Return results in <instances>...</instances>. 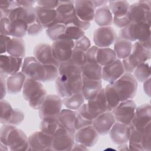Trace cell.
<instances>
[{
    "instance_id": "6da1fadb",
    "label": "cell",
    "mask_w": 151,
    "mask_h": 151,
    "mask_svg": "<svg viewBox=\"0 0 151 151\" xmlns=\"http://www.w3.org/2000/svg\"><path fill=\"white\" fill-rule=\"evenodd\" d=\"M0 143L9 148V150H27L28 137L21 129L15 126L5 124L0 130Z\"/></svg>"
},
{
    "instance_id": "7a4b0ae2",
    "label": "cell",
    "mask_w": 151,
    "mask_h": 151,
    "mask_svg": "<svg viewBox=\"0 0 151 151\" xmlns=\"http://www.w3.org/2000/svg\"><path fill=\"white\" fill-rule=\"evenodd\" d=\"M22 95L28 101L29 106L36 110L40 109L47 94L41 82L27 78L22 88Z\"/></svg>"
},
{
    "instance_id": "3957f363",
    "label": "cell",
    "mask_w": 151,
    "mask_h": 151,
    "mask_svg": "<svg viewBox=\"0 0 151 151\" xmlns=\"http://www.w3.org/2000/svg\"><path fill=\"white\" fill-rule=\"evenodd\" d=\"M112 85L120 101L133 99L137 90V81L132 73H124Z\"/></svg>"
},
{
    "instance_id": "277c9868",
    "label": "cell",
    "mask_w": 151,
    "mask_h": 151,
    "mask_svg": "<svg viewBox=\"0 0 151 151\" xmlns=\"http://www.w3.org/2000/svg\"><path fill=\"white\" fill-rule=\"evenodd\" d=\"M150 24L145 22H131L129 25L122 28L119 37L129 41H142L150 38Z\"/></svg>"
},
{
    "instance_id": "5b68a950",
    "label": "cell",
    "mask_w": 151,
    "mask_h": 151,
    "mask_svg": "<svg viewBox=\"0 0 151 151\" xmlns=\"http://www.w3.org/2000/svg\"><path fill=\"white\" fill-rule=\"evenodd\" d=\"M81 87L82 75L71 77L58 76L55 80L56 91L62 98L81 92Z\"/></svg>"
},
{
    "instance_id": "8992f818",
    "label": "cell",
    "mask_w": 151,
    "mask_h": 151,
    "mask_svg": "<svg viewBox=\"0 0 151 151\" xmlns=\"http://www.w3.org/2000/svg\"><path fill=\"white\" fill-rule=\"evenodd\" d=\"M21 72L27 78H32L40 82H44L46 70L45 65L38 61L34 57L24 58L21 67Z\"/></svg>"
},
{
    "instance_id": "52a82bcc",
    "label": "cell",
    "mask_w": 151,
    "mask_h": 151,
    "mask_svg": "<svg viewBox=\"0 0 151 151\" xmlns=\"http://www.w3.org/2000/svg\"><path fill=\"white\" fill-rule=\"evenodd\" d=\"M75 143L74 133L65 129L60 124L52 134V150H71Z\"/></svg>"
},
{
    "instance_id": "ba28073f",
    "label": "cell",
    "mask_w": 151,
    "mask_h": 151,
    "mask_svg": "<svg viewBox=\"0 0 151 151\" xmlns=\"http://www.w3.org/2000/svg\"><path fill=\"white\" fill-rule=\"evenodd\" d=\"M150 1H139L130 5L127 15L130 22L150 24Z\"/></svg>"
},
{
    "instance_id": "9c48e42d",
    "label": "cell",
    "mask_w": 151,
    "mask_h": 151,
    "mask_svg": "<svg viewBox=\"0 0 151 151\" xmlns=\"http://www.w3.org/2000/svg\"><path fill=\"white\" fill-rule=\"evenodd\" d=\"M136 107L135 102L130 99L120 101L111 111L116 122L129 125L134 115Z\"/></svg>"
},
{
    "instance_id": "30bf717a",
    "label": "cell",
    "mask_w": 151,
    "mask_h": 151,
    "mask_svg": "<svg viewBox=\"0 0 151 151\" xmlns=\"http://www.w3.org/2000/svg\"><path fill=\"white\" fill-rule=\"evenodd\" d=\"M61 97L56 94L47 95L39 110V116L42 119L48 116L58 117L63 106Z\"/></svg>"
},
{
    "instance_id": "8fae6325",
    "label": "cell",
    "mask_w": 151,
    "mask_h": 151,
    "mask_svg": "<svg viewBox=\"0 0 151 151\" xmlns=\"http://www.w3.org/2000/svg\"><path fill=\"white\" fill-rule=\"evenodd\" d=\"M53 55L60 64L67 62L70 58L74 48V41L66 39H59L54 41L52 45Z\"/></svg>"
},
{
    "instance_id": "7c38bea8",
    "label": "cell",
    "mask_w": 151,
    "mask_h": 151,
    "mask_svg": "<svg viewBox=\"0 0 151 151\" xmlns=\"http://www.w3.org/2000/svg\"><path fill=\"white\" fill-rule=\"evenodd\" d=\"M52 135L47 134L41 130L35 132L28 137L27 150H52Z\"/></svg>"
},
{
    "instance_id": "4fadbf2b",
    "label": "cell",
    "mask_w": 151,
    "mask_h": 151,
    "mask_svg": "<svg viewBox=\"0 0 151 151\" xmlns=\"http://www.w3.org/2000/svg\"><path fill=\"white\" fill-rule=\"evenodd\" d=\"M151 57V50L147 49L138 41L133 44L131 54L126 58L127 65L133 68L140 64L145 63L150 60Z\"/></svg>"
},
{
    "instance_id": "5bb4252c",
    "label": "cell",
    "mask_w": 151,
    "mask_h": 151,
    "mask_svg": "<svg viewBox=\"0 0 151 151\" xmlns=\"http://www.w3.org/2000/svg\"><path fill=\"white\" fill-rule=\"evenodd\" d=\"M55 11L56 24H63L66 25L71 24L76 17L74 1H59Z\"/></svg>"
},
{
    "instance_id": "9a60e30c",
    "label": "cell",
    "mask_w": 151,
    "mask_h": 151,
    "mask_svg": "<svg viewBox=\"0 0 151 151\" xmlns=\"http://www.w3.org/2000/svg\"><path fill=\"white\" fill-rule=\"evenodd\" d=\"M115 30L111 27H100L93 32V41L99 48L110 47L117 38Z\"/></svg>"
},
{
    "instance_id": "2e32d148",
    "label": "cell",
    "mask_w": 151,
    "mask_h": 151,
    "mask_svg": "<svg viewBox=\"0 0 151 151\" xmlns=\"http://www.w3.org/2000/svg\"><path fill=\"white\" fill-rule=\"evenodd\" d=\"M99 135L92 124L81 128L74 133L75 142L83 145L87 147H93L97 143Z\"/></svg>"
},
{
    "instance_id": "e0dca14e",
    "label": "cell",
    "mask_w": 151,
    "mask_h": 151,
    "mask_svg": "<svg viewBox=\"0 0 151 151\" xmlns=\"http://www.w3.org/2000/svg\"><path fill=\"white\" fill-rule=\"evenodd\" d=\"M23 61V58L1 54L0 55L1 74L6 77L19 72Z\"/></svg>"
},
{
    "instance_id": "ac0fdd59",
    "label": "cell",
    "mask_w": 151,
    "mask_h": 151,
    "mask_svg": "<svg viewBox=\"0 0 151 151\" xmlns=\"http://www.w3.org/2000/svg\"><path fill=\"white\" fill-rule=\"evenodd\" d=\"M124 73L122 61L117 58L113 62L102 67V79L110 84H112Z\"/></svg>"
},
{
    "instance_id": "d6986e66",
    "label": "cell",
    "mask_w": 151,
    "mask_h": 151,
    "mask_svg": "<svg viewBox=\"0 0 151 151\" xmlns=\"http://www.w3.org/2000/svg\"><path fill=\"white\" fill-rule=\"evenodd\" d=\"M116 119L111 111H106L101 113L95 117L92 122L99 135H106L108 134L116 122Z\"/></svg>"
},
{
    "instance_id": "ffe728a7",
    "label": "cell",
    "mask_w": 151,
    "mask_h": 151,
    "mask_svg": "<svg viewBox=\"0 0 151 151\" xmlns=\"http://www.w3.org/2000/svg\"><path fill=\"white\" fill-rule=\"evenodd\" d=\"M150 123H151L150 104L146 103L136 107L130 124L138 129H143Z\"/></svg>"
},
{
    "instance_id": "44dd1931",
    "label": "cell",
    "mask_w": 151,
    "mask_h": 151,
    "mask_svg": "<svg viewBox=\"0 0 151 151\" xmlns=\"http://www.w3.org/2000/svg\"><path fill=\"white\" fill-rule=\"evenodd\" d=\"M74 8L76 15L80 20L90 22L94 19L96 8L91 1H76Z\"/></svg>"
},
{
    "instance_id": "7402d4cb",
    "label": "cell",
    "mask_w": 151,
    "mask_h": 151,
    "mask_svg": "<svg viewBox=\"0 0 151 151\" xmlns=\"http://www.w3.org/2000/svg\"><path fill=\"white\" fill-rule=\"evenodd\" d=\"M34 57L44 65L52 64L59 66V63L55 59L52 51V47L48 44H40L34 50Z\"/></svg>"
},
{
    "instance_id": "603a6c76",
    "label": "cell",
    "mask_w": 151,
    "mask_h": 151,
    "mask_svg": "<svg viewBox=\"0 0 151 151\" xmlns=\"http://www.w3.org/2000/svg\"><path fill=\"white\" fill-rule=\"evenodd\" d=\"M86 104L88 111L93 119L101 113L107 111L104 88H102L96 97L88 100Z\"/></svg>"
},
{
    "instance_id": "cb8c5ba5",
    "label": "cell",
    "mask_w": 151,
    "mask_h": 151,
    "mask_svg": "<svg viewBox=\"0 0 151 151\" xmlns=\"http://www.w3.org/2000/svg\"><path fill=\"white\" fill-rule=\"evenodd\" d=\"M110 136L112 142L116 145L127 143L130 135L129 125L116 122L110 132Z\"/></svg>"
},
{
    "instance_id": "d4e9b609",
    "label": "cell",
    "mask_w": 151,
    "mask_h": 151,
    "mask_svg": "<svg viewBox=\"0 0 151 151\" xmlns=\"http://www.w3.org/2000/svg\"><path fill=\"white\" fill-rule=\"evenodd\" d=\"M34 8L37 21L44 28L47 29L56 24L57 12L55 9L45 8L38 5Z\"/></svg>"
},
{
    "instance_id": "484cf974",
    "label": "cell",
    "mask_w": 151,
    "mask_h": 151,
    "mask_svg": "<svg viewBox=\"0 0 151 151\" xmlns=\"http://www.w3.org/2000/svg\"><path fill=\"white\" fill-rule=\"evenodd\" d=\"M101 80H91L82 76V87L81 93L85 100L93 99L102 88Z\"/></svg>"
},
{
    "instance_id": "4316f807",
    "label": "cell",
    "mask_w": 151,
    "mask_h": 151,
    "mask_svg": "<svg viewBox=\"0 0 151 151\" xmlns=\"http://www.w3.org/2000/svg\"><path fill=\"white\" fill-rule=\"evenodd\" d=\"M10 20L21 19L28 25L37 21L35 8L19 6L14 9L8 17Z\"/></svg>"
},
{
    "instance_id": "83f0119b",
    "label": "cell",
    "mask_w": 151,
    "mask_h": 151,
    "mask_svg": "<svg viewBox=\"0 0 151 151\" xmlns=\"http://www.w3.org/2000/svg\"><path fill=\"white\" fill-rule=\"evenodd\" d=\"M27 77L21 72L9 76L6 78L7 92L9 94H17L21 91Z\"/></svg>"
},
{
    "instance_id": "f1b7e54d",
    "label": "cell",
    "mask_w": 151,
    "mask_h": 151,
    "mask_svg": "<svg viewBox=\"0 0 151 151\" xmlns=\"http://www.w3.org/2000/svg\"><path fill=\"white\" fill-rule=\"evenodd\" d=\"M94 21L99 27H108L113 23V16L108 5L96 9Z\"/></svg>"
},
{
    "instance_id": "f546056e",
    "label": "cell",
    "mask_w": 151,
    "mask_h": 151,
    "mask_svg": "<svg viewBox=\"0 0 151 151\" xmlns=\"http://www.w3.org/2000/svg\"><path fill=\"white\" fill-rule=\"evenodd\" d=\"M77 111L70 109H62L57 118L59 124L68 130L75 133L74 121L76 117Z\"/></svg>"
},
{
    "instance_id": "4dcf8cb0",
    "label": "cell",
    "mask_w": 151,
    "mask_h": 151,
    "mask_svg": "<svg viewBox=\"0 0 151 151\" xmlns=\"http://www.w3.org/2000/svg\"><path fill=\"white\" fill-rule=\"evenodd\" d=\"M6 52L11 56L23 58L25 55V44L22 38L11 37Z\"/></svg>"
},
{
    "instance_id": "1f68e13d",
    "label": "cell",
    "mask_w": 151,
    "mask_h": 151,
    "mask_svg": "<svg viewBox=\"0 0 151 151\" xmlns=\"http://www.w3.org/2000/svg\"><path fill=\"white\" fill-rule=\"evenodd\" d=\"M133 44L131 41L120 37L116 38L114 43V51L117 58L123 60L127 57L132 52Z\"/></svg>"
},
{
    "instance_id": "d6a6232c",
    "label": "cell",
    "mask_w": 151,
    "mask_h": 151,
    "mask_svg": "<svg viewBox=\"0 0 151 151\" xmlns=\"http://www.w3.org/2000/svg\"><path fill=\"white\" fill-rule=\"evenodd\" d=\"M82 76L91 80H102V66L97 63H86L81 67Z\"/></svg>"
},
{
    "instance_id": "836d02e7",
    "label": "cell",
    "mask_w": 151,
    "mask_h": 151,
    "mask_svg": "<svg viewBox=\"0 0 151 151\" xmlns=\"http://www.w3.org/2000/svg\"><path fill=\"white\" fill-rule=\"evenodd\" d=\"M10 20V19H9ZM28 25L22 20H10L9 25V36L22 38L27 34Z\"/></svg>"
},
{
    "instance_id": "e575fe53",
    "label": "cell",
    "mask_w": 151,
    "mask_h": 151,
    "mask_svg": "<svg viewBox=\"0 0 151 151\" xmlns=\"http://www.w3.org/2000/svg\"><path fill=\"white\" fill-rule=\"evenodd\" d=\"M117 59L113 50L109 47L99 48L97 53V63L103 67Z\"/></svg>"
},
{
    "instance_id": "d590c367",
    "label": "cell",
    "mask_w": 151,
    "mask_h": 151,
    "mask_svg": "<svg viewBox=\"0 0 151 151\" xmlns=\"http://www.w3.org/2000/svg\"><path fill=\"white\" fill-rule=\"evenodd\" d=\"M85 100L82 93L80 92L64 97L63 103L68 109L77 110L84 103Z\"/></svg>"
},
{
    "instance_id": "8d00e7d4",
    "label": "cell",
    "mask_w": 151,
    "mask_h": 151,
    "mask_svg": "<svg viewBox=\"0 0 151 151\" xmlns=\"http://www.w3.org/2000/svg\"><path fill=\"white\" fill-rule=\"evenodd\" d=\"M108 6L113 17H122L128 12L130 4L127 1H110Z\"/></svg>"
},
{
    "instance_id": "74e56055",
    "label": "cell",
    "mask_w": 151,
    "mask_h": 151,
    "mask_svg": "<svg viewBox=\"0 0 151 151\" xmlns=\"http://www.w3.org/2000/svg\"><path fill=\"white\" fill-rule=\"evenodd\" d=\"M60 124L57 117L48 116L41 119L40 125V130L50 135H52L59 127Z\"/></svg>"
},
{
    "instance_id": "f35d334b",
    "label": "cell",
    "mask_w": 151,
    "mask_h": 151,
    "mask_svg": "<svg viewBox=\"0 0 151 151\" xmlns=\"http://www.w3.org/2000/svg\"><path fill=\"white\" fill-rule=\"evenodd\" d=\"M104 88L107 102V111H111L119 104L120 100L112 84L109 83Z\"/></svg>"
},
{
    "instance_id": "ab89813d",
    "label": "cell",
    "mask_w": 151,
    "mask_h": 151,
    "mask_svg": "<svg viewBox=\"0 0 151 151\" xmlns=\"http://www.w3.org/2000/svg\"><path fill=\"white\" fill-rule=\"evenodd\" d=\"M59 76L71 77L82 75L81 67L69 63L68 62L62 63L58 66Z\"/></svg>"
},
{
    "instance_id": "60d3db41",
    "label": "cell",
    "mask_w": 151,
    "mask_h": 151,
    "mask_svg": "<svg viewBox=\"0 0 151 151\" xmlns=\"http://www.w3.org/2000/svg\"><path fill=\"white\" fill-rule=\"evenodd\" d=\"M84 35H85V32L84 30L74 25L70 24L66 25L64 34L59 39H66L76 41Z\"/></svg>"
},
{
    "instance_id": "b9f144b4",
    "label": "cell",
    "mask_w": 151,
    "mask_h": 151,
    "mask_svg": "<svg viewBox=\"0 0 151 151\" xmlns=\"http://www.w3.org/2000/svg\"><path fill=\"white\" fill-rule=\"evenodd\" d=\"M133 76L139 82H144L150 78V68L149 64L145 62L139 64L133 71Z\"/></svg>"
},
{
    "instance_id": "7bdbcfd3",
    "label": "cell",
    "mask_w": 151,
    "mask_h": 151,
    "mask_svg": "<svg viewBox=\"0 0 151 151\" xmlns=\"http://www.w3.org/2000/svg\"><path fill=\"white\" fill-rule=\"evenodd\" d=\"M1 104V123L2 124H7L12 114L14 109L11 104L6 100L2 99L0 101Z\"/></svg>"
},
{
    "instance_id": "ee69618b",
    "label": "cell",
    "mask_w": 151,
    "mask_h": 151,
    "mask_svg": "<svg viewBox=\"0 0 151 151\" xmlns=\"http://www.w3.org/2000/svg\"><path fill=\"white\" fill-rule=\"evenodd\" d=\"M66 25L63 24H56L46 29V33L48 37L52 41L58 40L64 34Z\"/></svg>"
},
{
    "instance_id": "f6af8a7d",
    "label": "cell",
    "mask_w": 151,
    "mask_h": 151,
    "mask_svg": "<svg viewBox=\"0 0 151 151\" xmlns=\"http://www.w3.org/2000/svg\"><path fill=\"white\" fill-rule=\"evenodd\" d=\"M20 5L17 1H4L0 2L1 18L8 17L10 13Z\"/></svg>"
},
{
    "instance_id": "bcb514c9",
    "label": "cell",
    "mask_w": 151,
    "mask_h": 151,
    "mask_svg": "<svg viewBox=\"0 0 151 151\" xmlns=\"http://www.w3.org/2000/svg\"><path fill=\"white\" fill-rule=\"evenodd\" d=\"M67 62L81 67L87 63L85 52L74 48L70 58Z\"/></svg>"
},
{
    "instance_id": "7dc6e473",
    "label": "cell",
    "mask_w": 151,
    "mask_h": 151,
    "mask_svg": "<svg viewBox=\"0 0 151 151\" xmlns=\"http://www.w3.org/2000/svg\"><path fill=\"white\" fill-rule=\"evenodd\" d=\"M151 123L146 125L143 129L141 145L143 151H150L151 150Z\"/></svg>"
},
{
    "instance_id": "c3c4849f",
    "label": "cell",
    "mask_w": 151,
    "mask_h": 151,
    "mask_svg": "<svg viewBox=\"0 0 151 151\" xmlns=\"http://www.w3.org/2000/svg\"><path fill=\"white\" fill-rule=\"evenodd\" d=\"M46 75L44 82L55 80L59 76L58 67L52 64L45 65Z\"/></svg>"
},
{
    "instance_id": "681fc988",
    "label": "cell",
    "mask_w": 151,
    "mask_h": 151,
    "mask_svg": "<svg viewBox=\"0 0 151 151\" xmlns=\"http://www.w3.org/2000/svg\"><path fill=\"white\" fill-rule=\"evenodd\" d=\"M24 114L22 111L16 108L14 109L12 114L7 124L17 126L22 123L24 120Z\"/></svg>"
},
{
    "instance_id": "f907efd6",
    "label": "cell",
    "mask_w": 151,
    "mask_h": 151,
    "mask_svg": "<svg viewBox=\"0 0 151 151\" xmlns=\"http://www.w3.org/2000/svg\"><path fill=\"white\" fill-rule=\"evenodd\" d=\"M91 47V42L88 38L85 35L78 40L74 41V48L86 52Z\"/></svg>"
},
{
    "instance_id": "816d5d0a",
    "label": "cell",
    "mask_w": 151,
    "mask_h": 151,
    "mask_svg": "<svg viewBox=\"0 0 151 151\" xmlns=\"http://www.w3.org/2000/svg\"><path fill=\"white\" fill-rule=\"evenodd\" d=\"M92 122H93L92 120H90L85 119L84 117H83L81 115H80L77 111V114H76V117L75 121H74L75 131H76L81 128H83L84 127L92 124Z\"/></svg>"
},
{
    "instance_id": "f5cc1de1",
    "label": "cell",
    "mask_w": 151,
    "mask_h": 151,
    "mask_svg": "<svg viewBox=\"0 0 151 151\" xmlns=\"http://www.w3.org/2000/svg\"><path fill=\"white\" fill-rule=\"evenodd\" d=\"M43 29L44 28L37 21H36L28 25L27 34L30 36H35L41 33Z\"/></svg>"
},
{
    "instance_id": "db71d44e",
    "label": "cell",
    "mask_w": 151,
    "mask_h": 151,
    "mask_svg": "<svg viewBox=\"0 0 151 151\" xmlns=\"http://www.w3.org/2000/svg\"><path fill=\"white\" fill-rule=\"evenodd\" d=\"M98 48H99V47L96 45L91 46L90 48L85 52L87 62L97 63L96 57H97V53Z\"/></svg>"
},
{
    "instance_id": "11a10c76",
    "label": "cell",
    "mask_w": 151,
    "mask_h": 151,
    "mask_svg": "<svg viewBox=\"0 0 151 151\" xmlns=\"http://www.w3.org/2000/svg\"><path fill=\"white\" fill-rule=\"evenodd\" d=\"M58 2L59 1L57 0H39L36 1L38 6L52 9H56L58 5Z\"/></svg>"
},
{
    "instance_id": "9f6ffc18",
    "label": "cell",
    "mask_w": 151,
    "mask_h": 151,
    "mask_svg": "<svg viewBox=\"0 0 151 151\" xmlns=\"http://www.w3.org/2000/svg\"><path fill=\"white\" fill-rule=\"evenodd\" d=\"M130 22L127 14L122 17H113V23L119 28H123Z\"/></svg>"
},
{
    "instance_id": "6f0895ef",
    "label": "cell",
    "mask_w": 151,
    "mask_h": 151,
    "mask_svg": "<svg viewBox=\"0 0 151 151\" xmlns=\"http://www.w3.org/2000/svg\"><path fill=\"white\" fill-rule=\"evenodd\" d=\"M9 19L7 17L1 18L0 21V32L1 34L9 36Z\"/></svg>"
},
{
    "instance_id": "680465c9",
    "label": "cell",
    "mask_w": 151,
    "mask_h": 151,
    "mask_svg": "<svg viewBox=\"0 0 151 151\" xmlns=\"http://www.w3.org/2000/svg\"><path fill=\"white\" fill-rule=\"evenodd\" d=\"M72 25H74L81 29H82L83 30L85 31L88 29L91 25V23L90 22H85L83 21L80 20V19H78L77 16L75 17V18L74 19L72 24Z\"/></svg>"
},
{
    "instance_id": "91938a15",
    "label": "cell",
    "mask_w": 151,
    "mask_h": 151,
    "mask_svg": "<svg viewBox=\"0 0 151 151\" xmlns=\"http://www.w3.org/2000/svg\"><path fill=\"white\" fill-rule=\"evenodd\" d=\"M11 39L10 36L5 35L1 34V54H3V53H5L6 52L7 46L8 44V42Z\"/></svg>"
},
{
    "instance_id": "94428289",
    "label": "cell",
    "mask_w": 151,
    "mask_h": 151,
    "mask_svg": "<svg viewBox=\"0 0 151 151\" xmlns=\"http://www.w3.org/2000/svg\"><path fill=\"white\" fill-rule=\"evenodd\" d=\"M1 100L4 99L7 91L6 77L1 74Z\"/></svg>"
},
{
    "instance_id": "6125c7cd",
    "label": "cell",
    "mask_w": 151,
    "mask_h": 151,
    "mask_svg": "<svg viewBox=\"0 0 151 151\" xmlns=\"http://www.w3.org/2000/svg\"><path fill=\"white\" fill-rule=\"evenodd\" d=\"M20 6L22 7H31L32 6L36 3L35 1L31 0H24V1H17Z\"/></svg>"
},
{
    "instance_id": "be15d7a7",
    "label": "cell",
    "mask_w": 151,
    "mask_h": 151,
    "mask_svg": "<svg viewBox=\"0 0 151 151\" xmlns=\"http://www.w3.org/2000/svg\"><path fill=\"white\" fill-rule=\"evenodd\" d=\"M143 89L145 93L149 96H150V78L143 82Z\"/></svg>"
},
{
    "instance_id": "e7e4bbea",
    "label": "cell",
    "mask_w": 151,
    "mask_h": 151,
    "mask_svg": "<svg viewBox=\"0 0 151 151\" xmlns=\"http://www.w3.org/2000/svg\"><path fill=\"white\" fill-rule=\"evenodd\" d=\"M88 150V148L86 146H84L83 145L76 142L71 150Z\"/></svg>"
},
{
    "instance_id": "03108f58",
    "label": "cell",
    "mask_w": 151,
    "mask_h": 151,
    "mask_svg": "<svg viewBox=\"0 0 151 151\" xmlns=\"http://www.w3.org/2000/svg\"><path fill=\"white\" fill-rule=\"evenodd\" d=\"M96 8L107 5V1H91Z\"/></svg>"
},
{
    "instance_id": "003e7915",
    "label": "cell",
    "mask_w": 151,
    "mask_h": 151,
    "mask_svg": "<svg viewBox=\"0 0 151 151\" xmlns=\"http://www.w3.org/2000/svg\"><path fill=\"white\" fill-rule=\"evenodd\" d=\"M117 149L119 150H129V146L127 143H123L121 145H119L117 147Z\"/></svg>"
}]
</instances>
